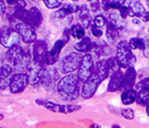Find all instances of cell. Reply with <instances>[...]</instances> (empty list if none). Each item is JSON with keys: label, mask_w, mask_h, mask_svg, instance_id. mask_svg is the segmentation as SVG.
<instances>
[{"label": "cell", "mask_w": 149, "mask_h": 128, "mask_svg": "<svg viewBox=\"0 0 149 128\" xmlns=\"http://www.w3.org/2000/svg\"><path fill=\"white\" fill-rule=\"evenodd\" d=\"M80 78L78 74L68 73L57 83V92L59 96L66 101H74L80 95Z\"/></svg>", "instance_id": "obj_1"}, {"label": "cell", "mask_w": 149, "mask_h": 128, "mask_svg": "<svg viewBox=\"0 0 149 128\" xmlns=\"http://www.w3.org/2000/svg\"><path fill=\"white\" fill-rule=\"evenodd\" d=\"M26 5L27 4H26V2H24V0H21L15 6L13 17L19 21H22V23H26L32 28L39 27L43 21L41 11L37 7L26 9Z\"/></svg>", "instance_id": "obj_2"}, {"label": "cell", "mask_w": 149, "mask_h": 128, "mask_svg": "<svg viewBox=\"0 0 149 128\" xmlns=\"http://www.w3.org/2000/svg\"><path fill=\"white\" fill-rule=\"evenodd\" d=\"M70 36H72L70 35V30L64 29L61 38L54 43L53 47H52L51 49L48 50L47 54H46V56H45V59H44V65L51 66V65H53V64L56 63L60 53H61L62 48L68 43Z\"/></svg>", "instance_id": "obj_3"}, {"label": "cell", "mask_w": 149, "mask_h": 128, "mask_svg": "<svg viewBox=\"0 0 149 128\" xmlns=\"http://www.w3.org/2000/svg\"><path fill=\"white\" fill-rule=\"evenodd\" d=\"M132 47L130 45V42L120 41L116 46V58H118V64L120 68H129L133 66L136 61L134 54L132 51Z\"/></svg>", "instance_id": "obj_4"}, {"label": "cell", "mask_w": 149, "mask_h": 128, "mask_svg": "<svg viewBox=\"0 0 149 128\" xmlns=\"http://www.w3.org/2000/svg\"><path fill=\"white\" fill-rule=\"evenodd\" d=\"M83 57L84 56L82 55L81 52H72V53L64 56L61 60V64H60L61 72L64 74H68V73H72L74 70L79 69Z\"/></svg>", "instance_id": "obj_5"}, {"label": "cell", "mask_w": 149, "mask_h": 128, "mask_svg": "<svg viewBox=\"0 0 149 128\" xmlns=\"http://www.w3.org/2000/svg\"><path fill=\"white\" fill-rule=\"evenodd\" d=\"M102 78L100 77V75L94 70V72L84 81L83 87H82L81 95L84 99H90L95 95L96 91H97L98 87L100 85V83H102Z\"/></svg>", "instance_id": "obj_6"}, {"label": "cell", "mask_w": 149, "mask_h": 128, "mask_svg": "<svg viewBox=\"0 0 149 128\" xmlns=\"http://www.w3.org/2000/svg\"><path fill=\"white\" fill-rule=\"evenodd\" d=\"M36 103L38 105H42L46 108L47 110H50L55 113H62V114H70L74 112H77L81 110V106L79 105H60V104H56L53 102L49 101H43V100H36Z\"/></svg>", "instance_id": "obj_7"}, {"label": "cell", "mask_w": 149, "mask_h": 128, "mask_svg": "<svg viewBox=\"0 0 149 128\" xmlns=\"http://www.w3.org/2000/svg\"><path fill=\"white\" fill-rule=\"evenodd\" d=\"M19 32L13 27H3L1 29V38L0 41L5 48H10L15 45H19L21 40Z\"/></svg>", "instance_id": "obj_8"}, {"label": "cell", "mask_w": 149, "mask_h": 128, "mask_svg": "<svg viewBox=\"0 0 149 128\" xmlns=\"http://www.w3.org/2000/svg\"><path fill=\"white\" fill-rule=\"evenodd\" d=\"M94 70H95V65L93 62V57L90 53H86L78 69V76L80 81H85L94 72Z\"/></svg>", "instance_id": "obj_9"}, {"label": "cell", "mask_w": 149, "mask_h": 128, "mask_svg": "<svg viewBox=\"0 0 149 128\" xmlns=\"http://www.w3.org/2000/svg\"><path fill=\"white\" fill-rule=\"evenodd\" d=\"M13 28H15L19 32L22 40L26 44H34L37 41V34H36L35 30L30 25L19 21V23H15V25Z\"/></svg>", "instance_id": "obj_10"}, {"label": "cell", "mask_w": 149, "mask_h": 128, "mask_svg": "<svg viewBox=\"0 0 149 128\" xmlns=\"http://www.w3.org/2000/svg\"><path fill=\"white\" fill-rule=\"evenodd\" d=\"M29 83V77L27 72H15L11 78V83L9 85V89L11 94H19L25 91Z\"/></svg>", "instance_id": "obj_11"}, {"label": "cell", "mask_w": 149, "mask_h": 128, "mask_svg": "<svg viewBox=\"0 0 149 128\" xmlns=\"http://www.w3.org/2000/svg\"><path fill=\"white\" fill-rule=\"evenodd\" d=\"M33 60H32V56L30 55L28 52L22 51L17 57L13 59V66L15 69V72H27L28 69H29L30 65L32 64Z\"/></svg>", "instance_id": "obj_12"}, {"label": "cell", "mask_w": 149, "mask_h": 128, "mask_svg": "<svg viewBox=\"0 0 149 128\" xmlns=\"http://www.w3.org/2000/svg\"><path fill=\"white\" fill-rule=\"evenodd\" d=\"M48 52V45L45 41H36L33 46V61L44 65V59Z\"/></svg>", "instance_id": "obj_13"}, {"label": "cell", "mask_w": 149, "mask_h": 128, "mask_svg": "<svg viewBox=\"0 0 149 128\" xmlns=\"http://www.w3.org/2000/svg\"><path fill=\"white\" fill-rule=\"evenodd\" d=\"M45 65H42L40 63H36V62H32L30 65L29 69H28V77H29V83L32 85H37L41 81L42 74H43V69Z\"/></svg>", "instance_id": "obj_14"}, {"label": "cell", "mask_w": 149, "mask_h": 128, "mask_svg": "<svg viewBox=\"0 0 149 128\" xmlns=\"http://www.w3.org/2000/svg\"><path fill=\"white\" fill-rule=\"evenodd\" d=\"M110 75H111V76H110V81H109V83H108V87H107L108 93H113V92H118V91L123 89L125 73H123L122 68L114 71V72L111 73Z\"/></svg>", "instance_id": "obj_15"}, {"label": "cell", "mask_w": 149, "mask_h": 128, "mask_svg": "<svg viewBox=\"0 0 149 128\" xmlns=\"http://www.w3.org/2000/svg\"><path fill=\"white\" fill-rule=\"evenodd\" d=\"M80 9L79 5H76L74 3H66L65 5L61 7L60 9H58L57 11L53 12L51 14V19H63L64 17H68V15L72 14L74 12H78V10Z\"/></svg>", "instance_id": "obj_16"}, {"label": "cell", "mask_w": 149, "mask_h": 128, "mask_svg": "<svg viewBox=\"0 0 149 128\" xmlns=\"http://www.w3.org/2000/svg\"><path fill=\"white\" fill-rule=\"evenodd\" d=\"M13 70L15 69L9 64H3L1 66V71H0V87L1 89H5L7 87H9L11 78L13 76Z\"/></svg>", "instance_id": "obj_17"}, {"label": "cell", "mask_w": 149, "mask_h": 128, "mask_svg": "<svg viewBox=\"0 0 149 128\" xmlns=\"http://www.w3.org/2000/svg\"><path fill=\"white\" fill-rule=\"evenodd\" d=\"M126 5H128L131 10V17H141L145 13V8L139 0H126Z\"/></svg>", "instance_id": "obj_18"}, {"label": "cell", "mask_w": 149, "mask_h": 128, "mask_svg": "<svg viewBox=\"0 0 149 128\" xmlns=\"http://www.w3.org/2000/svg\"><path fill=\"white\" fill-rule=\"evenodd\" d=\"M136 77L137 72L134 66L127 68V71L124 75V83H123V89H133L136 85Z\"/></svg>", "instance_id": "obj_19"}, {"label": "cell", "mask_w": 149, "mask_h": 128, "mask_svg": "<svg viewBox=\"0 0 149 128\" xmlns=\"http://www.w3.org/2000/svg\"><path fill=\"white\" fill-rule=\"evenodd\" d=\"M78 17L81 21V25L85 29L91 27V19H90V11L86 4H83L80 6V9L78 10Z\"/></svg>", "instance_id": "obj_20"}, {"label": "cell", "mask_w": 149, "mask_h": 128, "mask_svg": "<svg viewBox=\"0 0 149 128\" xmlns=\"http://www.w3.org/2000/svg\"><path fill=\"white\" fill-rule=\"evenodd\" d=\"M137 91L136 103L141 106L149 105V87H135Z\"/></svg>", "instance_id": "obj_21"}, {"label": "cell", "mask_w": 149, "mask_h": 128, "mask_svg": "<svg viewBox=\"0 0 149 128\" xmlns=\"http://www.w3.org/2000/svg\"><path fill=\"white\" fill-rule=\"evenodd\" d=\"M94 47V42H92V40L89 37H85L82 40H80L79 43H77L74 45V49L78 52L81 53H89L93 50Z\"/></svg>", "instance_id": "obj_22"}, {"label": "cell", "mask_w": 149, "mask_h": 128, "mask_svg": "<svg viewBox=\"0 0 149 128\" xmlns=\"http://www.w3.org/2000/svg\"><path fill=\"white\" fill-rule=\"evenodd\" d=\"M136 99H137V91H135L133 89H124L122 95H120V101L126 106L135 103Z\"/></svg>", "instance_id": "obj_23"}, {"label": "cell", "mask_w": 149, "mask_h": 128, "mask_svg": "<svg viewBox=\"0 0 149 128\" xmlns=\"http://www.w3.org/2000/svg\"><path fill=\"white\" fill-rule=\"evenodd\" d=\"M95 71L100 75V77L102 78V81H105L110 74L109 68H108L107 62L106 60H99L97 61L95 65Z\"/></svg>", "instance_id": "obj_24"}, {"label": "cell", "mask_w": 149, "mask_h": 128, "mask_svg": "<svg viewBox=\"0 0 149 128\" xmlns=\"http://www.w3.org/2000/svg\"><path fill=\"white\" fill-rule=\"evenodd\" d=\"M109 23H111L112 25L116 28H118V30H123L126 27V23H125V19L120 17V12L118 11H112L109 13V19H108Z\"/></svg>", "instance_id": "obj_25"}, {"label": "cell", "mask_w": 149, "mask_h": 128, "mask_svg": "<svg viewBox=\"0 0 149 128\" xmlns=\"http://www.w3.org/2000/svg\"><path fill=\"white\" fill-rule=\"evenodd\" d=\"M118 32L120 30L118 28H116L111 23L108 21L107 25H106V32H105V35H106V39H107L108 42H114L118 39Z\"/></svg>", "instance_id": "obj_26"}, {"label": "cell", "mask_w": 149, "mask_h": 128, "mask_svg": "<svg viewBox=\"0 0 149 128\" xmlns=\"http://www.w3.org/2000/svg\"><path fill=\"white\" fill-rule=\"evenodd\" d=\"M126 3V0H102V6L106 9H120Z\"/></svg>", "instance_id": "obj_27"}, {"label": "cell", "mask_w": 149, "mask_h": 128, "mask_svg": "<svg viewBox=\"0 0 149 128\" xmlns=\"http://www.w3.org/2000/svg\"><path fill=\"white\" fill-rule=\"evenodd\" d=\"M85 30L86 29L83 25L77 23V25H74L70 28V35L76 40H82L83 38H85V35H86Z\"/></svg>", "instance_id": "obj_28"}, {"label": "cell", "mask_w": 149, "mask_h": 128, "mask_svg": "<svg viewBox=\"0 0 149 128\" xmlns=\"http://www.w3.org/2000/svg\"><path fill=\"white\" fill-rule=\"evenodd\" d=\"M23 51V48L19 47V45H15L13 47L8 48L7 50V53H6V60L8 63H13V59L19 55L21 52Z\"/></svg>", "instance_id": "obj_29"}, {"label": "cell", "mask_w": 149, "mask_h": 128, "mask_svg": "<svg viewBox=\"0 0 149 128\" xmlns=\"http://www.w3.org/2000/svg\"><path fill=\"white\" fill-rule=\"evenodd\" d=\"M129 42H130V45L133 50H142L143 51L145 49V47H146V43L141 38L138 37L132 38Z\"/></svg>", "instance_id": "obj_30"}, {"label": "cell", "mask_w": 149, "mask_h": 128, "mask_svg": "<svg viewBox=\"0 0 149 128\" xmlns=\"http://www.w3.org/2000/svg\"><path fill=\"white\" fill-rule=\"evenodd\" d=\"M106 62H107V65H108V68H109L110 71V74L113 73L114 71L118 70L120 68V64H118V58L116 57H110L108 59H106Z\"/></svg>", "instance_id": "obj_31"}, {"label": "cell", "mask_w": 149, "mask_h": 128, "mask_svg": "<svg viewBox=\"0 0 149 128\" xmlns=\"http://www.w3.org/2000/svg\"><path fill=\"white\" fill-rule=\"evenodd\" d=\"M43 1L45 3L46 7L50 9L58 8L62 4V0H43Z\"/></svg>", "instance_id": "obj_32"}, {"label": "cell", "mask_w": 149, "mask_h": 128, "mask_svg": "<svg viewBox=\"0 0 149 128\" xmlns=\"http://www.w3.org/2000/svg\"><path fill=\"white\" fill-rule=\"evenodd\" d=\"M107 23H108V21L103 15H97V17H95L93 19V23L98 28H102V27H104V25L106 27Z\"/></svg>", "instance_id": "obj_33"}, {"label": "cell", "mask_w": 149, "mask_h": 128, "mask_svg": "<svg viewBox=\"0 0 149 128\" xmlns=\"http://www.w3.org/2000/svg\"><path fill=\"white\" fill-rule=\"evenodd\" d=\"M122 116L127 120H133L135 117V111L133 109H130V108H127V109H123L122 112H120Z\"/></svg>", "instance_id": "obj_34"}, {"label": "cell", "mask_w": 149, "mask_h": 128, "mask_svg": "<svg viewBox=\"0 0 149 128\" xmlns=\"http://www.w3.org/2000/svg\"><path fill=\"white\" fill-rule=\"evenodd\" d=\"M118 12H120V17H122L123 19H126L128 17H130L131 10H130V8H129L128 5L124 4L123 6H120V9H118Z\"/></svg>", "instance_id": "obj_35"}, {"label": "cell", "mask_w": 149, "mask_h": 128, "mask_svg": "<svg viewBox=\"0 0 149 128\" xmlns=\"http://www.w3.org/2000/svg\"><path fill=\"white\" fill-rule=\"evenodd\" d=\"M90 30H91L93 36H94V37H96V38H101L102 35H103V32L100 30V28L96 27L94 23H93V25H91V27H90Z\"/></svg>", "instance_id": "obj_36"}, {"label": "cell", "mask_w": 149, "mask_h": 128, "mask_svg": "<svg viewBox=\"0 0 149 128\" xmlns=\"http://www.w3.org/2000/svg\"><path fill=\"white\" fill-rule=\"evenodd\" d=\"M90 7H91L92 11H96L99 9L100 5H99V2L98 1H95V2H92L91 4H90Z\"/></svg>", "instance_id": "obj_37"}, {"label": "cell", "mask_w": 149, "mask_h": 128, "mask_svg": "<svg viewBox=\"0 0 149 128\" xmlns=\"http://www.w3.org/2000/svg\"><path fill=\"white\" fill-rule=\"evenodd\" d=\"M143 54H144V56L147 58V59H149V42L146 43V47H145V49L143 50Z\"/></svg>", "instance_id": "obj_38"}, {"label": "cell", "mask_w": 149, "mask_h": 128, "mask_svg": "<svg viewBox=\"0 0 149 128\" xmlns=\"http://www.w3.org/2000/svg\"><path fill=\"white\" fill-rule=\"evenodd\" d=\"M141 19H142V21H145V23L149 21V11H145V13L141 17Z\"/></svg>", "instance_id": "obj_39"}, {"label": "cell", "mask_w": 149, "mask_h": 128, "mask_svg": "<svg viewBox=\"0 0 149 128\" xmlns=\"http://www.w3.org/2000/svg\"><path fill=\"white\" fill-rule=\"evenodd\" d=\"M5 1H6L7 4H9V5H17L21 0H5Z\"/></svg>", "instance_id": "obj_40"}, {"label": "cell", "mask_w": 149, "mask_h": 128, "mask_svg": "<svg viewBox=\"0 0 149 128\" xmlns=\"http://www.w3.org/2000/svg\"><path fill=\"white\" fill-rule=\"evenodd\" d=\"M5 12V4L4 0H1V15H3Z\"/></svg>", "instance_id": "obj_41"}, {"label": "cell", "mask_w": 149, "mask_h": 128, "mask_svg": "<svg viewBox=\"0 0 149 128\" xmlns=\"http://www.w3.org/2000/svg\"><path fill=\"white\" fill-rule=\"evenodd\" d=\"M133 23H134V25H139L141 23V21H139L138 19H133Z\"/></svg>", "instance_id": "obj_42"}, {"label": "cell", "mask_w": 149, "mask_h": 128, "mask_svg": "<svg viewBox=\"0 0 149 128\" xmlns=\"http://www.w3.org/2000/svg\"><path fill=\"white\" fill-rule=\"evenodd\" d=\"M146 114L148 115V117H149V105L146 106Z\"/></svg>", "instance_id": "obj_43"}, {"label": "cell", "mask_w": 149, "mask_h": 128, "mask_svg": "<svg viewBox=\"0 0 149 128\" xmlns=\"http://www.w3.org/2000/svg\"><path fill=\"white\" fill-rule=\"evenodd\" d=\"M112 127H116V128H120V126H118V125H116H116H112Z\"/></svg>", "instance_id": "obj_44"}, {"label": "cell", "mask_w": 149, "mask_h": 128, "mask_svg": "<svg viewBox=\"0 0 149 128\" xmlns=\"http://www.w3.org/2000/svg\"><path fill=\"white\" fill-rule=\"evenodd\" d=\"M91 127H99V125H91Z\"/></svg>", "instance_id": "obj_45"}, {"label": "cell", "mask_w": 149, "mask_h": 128, "mask_svg": "<svg viewBox=\"0 0 149 128\" xmlns=\"http://www.w3.org/2000/svg\"><path fill=\"white\" fill-rule=\"evenodd\" d=\"M146 3H147V6L149 7V0H146Z\"/></svg>", "instance_id": "obj_46"}, {"label": "cell", "mask_w": 149, "mask_h": 128, "mask_svg": "<svg viewBox=\"0 0 149 128\" xmlns=\"http://www.w3.org/2000/svg\"><path fill=\"white\" fill-rule=\"evenodd\" d=\"M87 1H92V0H87ZM95 1H99V0H95Z\"/></svg>", "instance_id": "obj_47"}, {"label": "cell", "mask_w": 149, "mask_h": 128, "mask_svg": "<svg viewBox=\"0 0 149 128\" xmlns=\"http://www.w3.org/2000/svg\"><path fill=\"white\" fill-rule=\"evenodd\" d=\"M72 1H79V0H72Z\"/></svg>", "instance_id": "obj_48"}, {"label": "cell", "mask_w": 149, "mask_h": 128, "mask_svg": "<svg viewBox=\"0 0 149 128\" xmlns=\"http://www.w3.org/2000/svg\"><path fill=\"white\" fill-rule=\"evenodd\" d=\"M148 33H149V29H148Z\"/></svg>", "instance_id": "obj_49"}]
</instances>
